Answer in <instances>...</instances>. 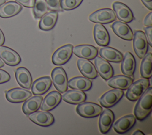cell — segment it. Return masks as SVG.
<instances>
[{"label": "cell", "instance_id": "cell-1", "mask_svg": "<svg viewBox=\"0 0 152 135\" xmlns=\"http://www.w3.org/2000/svg\"><path fill=\"white\" fill-rule=\"evenodd\" d=\"M151 108L152 87H150L138 99L134 108V115L138 120H143L149 115L151 111Z\"/></svg>", "mask_w": 152, "mask_h": 135}, {"label": "cell", "instance_id": "cell-2", "mask_svg": "<svg viewBox=\"0 0 152 135\" xmlns=\"http://www.w3.org/2000/svg\"><path fill=\"white\" fill-rule=\"evenodd\" d=\"M149 85L148 79L144 78L136 81L128 88V90L126 93V98L131 101L138 100L147 90Z\"/></svg>", "mask_w": 152, "mask_h": 135}, {"label": "cell", "instance_id": "cell-3", "mask_svg": "<svg viewBox=\"0 0 152 135\" xmlns=\"http://www.w3.org/2000/svg\"><path fill=\"white\" fill-rule=\"evenodd\" d=\"M89 20L99 24H107L116 20V15L110 8H102L96 11L89 15Z\"/></svg>", "mask_w": 152, "mask_h": 135}, {"label": "cell", "instance_id": "cell-4", "mask_svg": "<svg viewBox=\"0 0 152 135\" xmlns=\"http://www.w3.org/2000/svg\"><path fill=\"white\" fill-rule=\"evenodd\" d=\"M133 47L136 55L142 58L147 54L148 43L145 33L141 30L135 31L133 37Z\"/></svg>", "mask_w": 152, "mask_h": 135}, {"label": "cell", "instance_id": "cell-5", "mask_svg": "<svg viewBox=\"0 0 152 135\" xmlns=\"http://www.w3.org/2000/svg\"><path fill=\"white\" fill-rule=\"evenodd\" d=\"M77 112L84 118H93L99 115L102 111V107L92 102L80 103L76 108Z\"/></svg>", "mask_w": 152, "mask_h": 135}, {"label": "cell", "instance_id": "cell-6", "mask_svg": "<svg viewBox=\"0 0 152 135\" xmlns=\"http://www.w3.org/2000/svg\"><path fill=\"white\" fill-rule=\"evenodd\" d=\"M51 76L55 88L61 93L66 91L68 88V79L65 70L62 67H56L52 70Z\"/></svg>", "mask_w": 152, "mask_h": 135}, {"label": "cell", "instance_id": "cell-7", "mask_svg": "<svg viewBox=\"0 0 152 135\" xmlns=\"http://www.w3.org/2000/svg\"><path fill=\"white\" fill-rule=\"evenodd\" d=\"M73 46L71 44L64 45L58 48L53 54L52 61L53 64L61 65L69 61L72 56Z\"/></svg>", "mask_w": 152, "mask_h": 135}, {"label": "cell", "instance_id": "cell-8", "mask_svg": "<svg viewBox=\"0 0 152 135\" xmlns=\"http://www.w3.org/2000/svg\"><path fill=\"white\" fill-rule=\"evenodd\" d=\"M124 95V92L118 89L110 90L104 93L99 99L102 106L106 108L115 105Z\"/></svg>", "mask_w": 152, "mask_h": 135}, {"label": "cell", "instance_id": "cell-9", "mask_svg": "<svg viewBox=\"0 0 152 135\" xmlns=\"http://www.w3.org/2000/svg\"><path fill=\"white\" fill-rule=\"evenodd\" d=\"M0 58L10 66H15L21 62V57L17 52L3 45L0 46Z\"/></svg>", "mask_w": 152, "mask_h": 135}, {"label": "cell", "instance_id": "cell-10", "mask_svg": "<svg viewBox=\"0 0 152 135\" xmlns=\"http://www.w3.org/2000/svg\"><path fill=\"white\" fill-rule=\"evenodd\" d=\"M113 11L118 18L124 23L131 22L134 17L131 9L125 4L121 2H115L112 5Z\"/></svg>", "mask_w": 152, "mask_h": 135}, {"label": "cell", "instance_id": "cell-11", "mask_svg": "<svg viewBox=\"0 0 152 135\" xmlns=\"http://www.w3.org/2000/svg\"><path fill=\"white\" fill-rule=\"evenodd\" d=\"M31 93L23 88H13L6 92L7 99L12 103H20L26 101L31 96Z\"/></svg>", "mask_w": 152, "mask_h": 135}, {"label": "cell", "instance_id": "cell-12", "mask_svg": "<svg viewBox=\"0 0 152 135\" xmlns=\"http://www.w3.org/2000/svg\"><path fill=\"white\" fill-rule=\"evenodd\" d=\"M29 119L35 124L48 127L52 125L54 122V117L50 113L43 111H36L28 114Z\"/></svg>", "mask_w": 152, "mask_h": 135}, {"label": "cell", "instance_id": "cell-13", "mask_svg": "<svg viewBox=\"0 0 152 135\" xmlns=\"http://www.w3.org/2000/svg\"><path fill=\"white\" fill-rule=\"evenodd\" d=\"M135 118L132 115H127L120 118L113 124L114 130L120 134H123L129 131L135 124Z\"/></svg>", "mask_w": 152, "mask_h": 135}, {"label": "cell", "instance_id": "cell-14", "mask_svg": "<svg viewBox=\"0 0 152 135\" xmlns=\"http://www.w3.org/2000/svg\"><path fill=\"white\" fill-rule=\"evenodd\" d=\"M74 54L80 58L88 60L95 58L98 53L97 49L90 45H81L73 48Z\"/></svg>", "mask_w": 152, "mask_h": 135}, {"label": "cell", "instance_id": "cell-15", "mask_svg": "<svg viewBox=\"0 0 152 135\" xmlns=\"http://www.w3.org/2000/svg\"><path fill=\"white\" fill-rule=\"evenodd\" d=\"M94 64L96 71L103 79L109 80L113 76V68L106 60L97 56L95 58Z\"/></svg>", "mask_w": 152, "mask_h": 135}, {"label": "cell", "instance_id": "cell-16", "mask_svg": "<svg viewBox=\"0 0 152 135\" xmlns=\"http://www.w3.org/2000/svg\"><path fill=\"white\" fill-rule=\"evenodd\" d=\"M112 28L114 33L119 37L126 40H132L134 37L133 32L126 23L116 21L112 24Z\"/></svg>", "mask_w": 152, "mask_h": 135}, {"label": "cell", "instance_id": "cell-17", "mask_svg": "<svg viewBox=\"0 0 152 135\" xmlns=\"http://www.w3.org/2000/svg\"><path fill=\"white\" fill-rule=\"evenodd\" d=\"M22 6L15 1H9L0 6V17L10 18L18 14L22 10Z\"/></svg>", "mask_w": 152, "mask_h": 135}, {"label": "cell", "instance_id": "cell-18", "mask_svg": "<svg viewBox=\"0 0 152 135\" xmlns=\"http://www.w3.org/2000/svg\"><path fill=\"white\" fill-rule=\"evenodd\" d=\"M62 96L57 91H52L49 93L44 98L41 104V109L44 111H49L55 108L61 102Z\"/></svg>", "mask_w": 152, "mask_h": 135}, {"label": "cell", "instance_id": "cell-19", "mask_svg": "<svg viewBox=\"0 0 152 135\" xmlns=\"http://www.w3.org/2000/svg\"><path fill=\"white\" fill-rule=\"evenodd\" d=\"M77 65L81 73L89 79H94L97 76V73L94 65L87 59H79Z\"/></svg>", "mask_w": 152, "mask_h": 135}, {"label": "cell", "instance_id": "cell-20", "mask_svg": "<svg viewBox=\"0 0 152 135\" xmlns=\"http://www.w3.org/2000/svg\"><path fill=\"white\" fill-rule=\"evenodd\" d=\"M52 85V80L49 77H42L36 80L31 84L32 93L35 95L45 93Z\"/></svg>", "mask_w": 152, "mask_h": 135}, {"label": "cell", "instance_id": "cell-21", "mask_svg": "<svg viewBox=\"0 0 152 135\" xmlns=\"http://www.w3.org/2000/svg\"><path fill=\"white\" fill-rule=\"evenodd\" d=\"M114 114L113 112L109 109H105L99 118V129L102 133L105 134L107 133L114 121Z\"/></svg>", "mask_w": 152, "mask_h": 135}, {"label": "cell", "instance_id": "cell-22", "mask_svg": "<svg viewBox=\"0 0 152 135\" xmlns=\"http://www.w3.org/2000/svg\"><path fill=\"white\" fill-rule=\"evenodd\" d=\"M94 37L96 43L101 46H107L110 42V36L107 29L99 23L94 27Z\"/></svg>", "mask_w": 152, "mask_h": 135}, {"label": "cell", "instance_id": "cell-23", "mask_svg": "<svg viewBox=\"0 0 152 135\" xmlns=\"http://www.w3.org/2000/svg\"><path fill=\"white\" fill-rule=\"evenodd\" d=\"M15 78L18 84L26 89H29L32 84V78L29 71L24 67L18 68L15 72Z\"/></svg>", "mask_w": 152, "mask_h": 135}, {"label": "cell", "instance_id": "cell-24", "mask_svg": "<svg viewBox=\"0 0 152 135\" xmlns=\"http://www.w3.org/2000/svg\"><path fill=\"white\" fill-rule=\"evenodd\" d=\"M133 83V79L128 76L119 75L110 78L107 81V84L115 89L121 90L127 89Z\"/></svg>", "mask_w": 152, "mask_h": 135}, {"label": "cell", "instance_id": "cell-25", "mask_svg": "<svg viewBox=\"0 0 152 135\" xmlns=\"http://www.w3.org/2000/svg\"><path fill=\"white\" fill-rule=\"evenodd\" d=\"M135 69V59L132 54L129 52L125 54L122 60L121 71L128 77H133Z\"/></svg>", "mask_w": 152, "mask_h": 135}, {"label": "cell", "instance_id": "cell-26", "mask_svg": "<svg viewBox=\"0 0 152 135\" xmlns=\"http://www.w3.org/2000/svg\"><path fill=\"white\" fill-rule=\"evenodd\" d=\"M58 17V13L57 11H53L48 13L46 12L40 18L39 23V28L45 31L51 30L56 24Z\"/></svg>", "mask_w": 152, "mask_h": 135}, {"label": "cell", "instance_id": "cell-27", "mask_svg": "<svg viewBox=\"0 0 152 135\" xmlns=\"http://www.w3.org/2000/svg\"><path fill=\"white\" fill-rule=\"evenodd\" d=\"M99 54L105 60L110 62H119L122 61L123 58V55L121 52L106 46L100 49Z\"/></svg>", "mask_w": 152, "mask_h": 135}, {"label": "cell", "instance_id": "cell-28", "mask_svg": "<svg viewBox=\"0 0 152 135\" xmlns=\"http://www.w3.org/2000/svg\"><path fill=\"white\" fill-rule=\"evenodd\" d=\"M62 99L71 104H78L86 101V95L83 91L72 89L67 91L62 95Z\"/></svg>", "mask_w": 152, "mask_h": 135}, {"label": "cell", "instance_id": "cell-29", "mask_svg": "<svg viewBox=\"0 0 152 135\" xmlns=\"http://www.w3.org/2000/svg\"><path fill=\"white\" fill-rule=\"evenodd\" d=\"M69 87L81 91H87L92 86V82L86 77H75L70 79L68 83Z\"/></svg>", "mask_w": 152, "mask_h": 135}, {"label": "cell", "instance_id": "cell-30", "mask_svg": "<svg viewBox=\"0 0 152 135\" xmlns=\"http://www.w3.org/2000/svg\"><path fill=\"white\" fill-rule=\"evenodd\" d=\"M42 101L43 97L41 96H34L31 98H29L23 105L22 109L23 112L26 115H28L37 111L40 108Z\"/></svg>", "mask_w": 152, "mask_h": 135}, {"label": "cell", "instance_id": "cell-31", "mask_svg": "<svg viewBox=\"0 0 152 135\" xmlns=\"http://www.w3.org/2000/svg\"><path fill=\"white\" fill-rule=\"evenodd\" d=\"M141 64L140 72L142 77L150 79L152 74V54L149 52L142 58Z\"/></svg>", "mask_w": 152, "mask_h": 135}, {"label": "cell", "instance_id": "cell-32", "mask_svg": "<svg viewBox=\"0 0 152 135\" xmlns=\"http://www.w3.org/2000/svg\"><path fill=\"white\" fill-rule=\"evenodd\" d=\"M48 10L45 0H34L33 14L36 18H40Z\"/></svg>", "mask_w": 152, "mask_h": 135}, {"label": "cell", "instance_id": "cell-33", "mask_svg": "<svg viewBox=\"0 0 152 135\" xmlns=\"http://www.w3.org/2000/svg\"><path fill=\"white\" fill-rule=\"evenodd\" d=\"M83 0H61V7L64 10H71L78 7Z\"/></svg>", "mask_w": 152, "mask_h": 135}, {"label": "cell", "instance_id": "cell-34", "mask_svg": "<svg viewBox=\"0 0 152 135\" xmlns=\"http://www.w3.org/2000/svg\"><path fill=\"white\" fill-rule=\"evenodd\" d=\"M49 10L55 11H61V0H45Z\"/></svg>", "mask_w": 152, "mask_h": 135}, {"label": "cell", "instance_id": "cell-35", "mask_svg": "<svg viewBox=\"0 0 152 135\" xmlns=\"http://www.w3.org/2000/svg\"><path fill=\"white\" fill-rule=\"evenodd\" d=\"M10 79L11 77L8 73L4 70L0 69V84L8 82Z\"/></svg>", "mask_w": 152, "mask_h": 135}, {"label": "cell", "instance_id": "cell-36", "mask_svg": "<svg viewBox=\"0 0 152 135\" xmlns=\"http://www.w3.org/2000/svg\"><path fill=\"white\" fill-rule=\"evenodd\" d=\"M145 30V35L146 36L147 40L148 43L152 46V40H151V32H152V27L151 26H147L144 29Z\"/></svg>", "mask_w": 152, "mask_h": 135}, {"label": "cell", "instance_id": "cell-37", "mask_svg": "<svg viewBox=\"0 0 152 135\" xmlns=\"http://www.w3.org/2000/svg\"><path fill=\"white\" fill-rule=\"evenodd\" d=\"M15 1L20 5L28 8L33 7L34 4V0H15Z\"/></svg>", "mask_w": 152, "mask_h": 135}, {"label": "cell", "instance_id": "cell-38", "mask_svg": "<svg viewBox=\"0 0 152 135\" xmlns=\"http://www.w3.org/2000/svg\"><path fill=\"white\" fill-rule=\"evenodd\" d=\"M152 12H150L148 14L146 15L144 20V24L146 26H152V21H151Z\"/></svg>", "mask_w": 152, "mask_h": 135}, {"label": "cell", "instance_id": "cell-39", "mask_svg": "<svg viewBox=\"0 0 152 135\" xmlns=\"http://www.w3.org/2000/svg\"><path fill=\"white\" fill-rule=\"evenodd\" d=\"M144 5L150 10H152V0H141Z\"/></svg>", "mask_w": 152, "mask_h": 135}, {"label": "cell", "instance_id": "cell-40", "mask_svg": "<svg viewBox=\"0 0 152 135\" xmlns=\"http://www.w3.org/2000/svg\"><path fill=\"white\" fill-rule=\"evenodd\" d=\"M5 42V37L4 34L2 32V31L0 29V46H2L4 45Z\"/></svg>", "mask_w": 152, "mask_h": 135}, {"label": "cell", "instance_id": "cell-41", "mask_svg": "<svg viewBox=\"0 0 152 135\" xmlns=\"http://www.w3.org/2000/svg\"><path fill=\"white\" fill-rule=\"evenodd\" d=\"M134 135H138V134H140V135H144V133H142L141 131L140 130H136L134 131V133H133Z\"/></svg>", "mask_w": 152, "mask_h": 135}, {"label": "cell", "instance_id": "cell-42", "mask_svg": "<svg viewBox=\"0 0 152 135\" xmlns=\"http://www.w3.org/2000/svg\"><path fill=\"white\" fill-rule=\"evenodd\" d=\"M4 66V62H3V61L1 59H0V68Z\"/></svg>", "mask_w": 152, "mask_h": 135}, {"label": "cell", "instance_id": "cell-43", "mask_svg": "<svg viewBox=\"0 0 152 135\" xmlns=\"http://www.w3.org/2000/svg\"><path fill=\"white\" fill-rule=\"evenodd\" d=\"M7 0H0V6L1 5H2L3 4H4L5 2H6Z\"/></svg>", "mask_w": 152, "mask_h": 135}]
</instances>
